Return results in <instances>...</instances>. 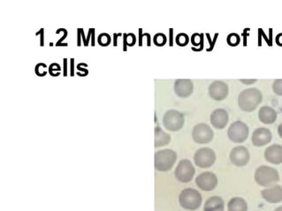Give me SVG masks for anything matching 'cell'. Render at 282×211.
<instances>
[{
	"instance_id": "6da1fadb",
	"label": "cell",
	"mask_w": 282,
	"mask_h": 211,
	"mask_svg": "<svg viewBox=\"0 0 282 211\" xmlns=\"http://www.w3.org/2000/svg\"><path fill=\"white\" fill-rule=\"evenodd\" d=\"M263 100V95L260 89L247 88L240 93L238 96V105L242 111L252 112L255 111Z\"/></svg>"
},
{
	"instance_id": "7a4b0ae2",
	"label": "cell",
	"mask_w": 282,
	"mask_h": 211,
	"mask_svg": "<svg viewBox=\"0 0 282 211\" xmlns=\"http://www.w3.org/2000/svg\"><path fill=\"white\" fill-rule=\"evenodd\" d=\"M201 194L193 188H186L182 190L179 196L180 206L188 211H196L202 204Z\"/></svg>"
},
{
	"instance_id": "3957f363",
	"label": "cell",
	"mask_w": 282,
	"mask_h": 211,
	"mask_svg": "<svg viewBox=\"0 0 282 211\" xmlns=\"http://www.w3.org/2000/svg\"><path fill=\"white\" fill-rule=\"evenodd\" d=\"M177 159V154L172 150H162L155 153L154 166L158 172H168L172 168Z\"/></svg>"
},
{
	"instance_id": "277c9868",
	"label": "cell",
	"mask_w": 282,
	"mask_h": 211,
	"mask_svg": "<svg viewBox=\"0 0 282 211\" xmlns=\"http://www.w3.org/2000/svg\"><path fill=\"white\" fill-rule=\"evenodd\" d=\"M255 181L260 186L270 187L280 181V174L274 168L262 165L256 171Z\"/></svg>"
},
{
	"instance_id": "5b68a950",
	"label": "cell",
	"mask_w": 282,
	"mask_h": 211,
	"mask_svg": "<svg viewBox=\"0 0 282 211\" xmlns=\"http://www.w3.org/2000/svg\"><path fill=\"white\" fill-rule=\"evenodd\" d=\"M184 122L185 119L182 112L176 110H169L164 113L163 124L168 131L177 132L180 130L184 126Z\"/></svg>"
},
{
	"instance_id": "8992f818",
	"label": "cell",
	"mask_w": 282,
	"mask_h": 211,
	"mask_svg": "<svg viewBox=\"0 0 282 211\" xmlns=\"http://www.w3.org/2000/svg\"><path fill=\"white\" fill-rule=\"evenodd\" d=\"M250 129L246 124L242 121H236L231 124L228 130V136L230 141L236 143H242L248 137Z\"/></svg>"
},
{
	"instance_id": "52a82bcc",
	"label": "cell",
	"mask_w": 282,
	"mask_h": 211,
	"mask_svg": "<svg viewBox=\"0 0 282 211\" xmlns=\"http://www.w3.org/2000/svg\"><path fill=\"white\" fill-rule=\"evenodd\" d=\"M194 173H196V170L192 163L188 159H183L182 161H180L179 164L177 165L176 172H174V176H176V180L180 182L188 183L193 180Z\"/></svg>"
},
{
	"instance_id": "ba28073f",
	"label": "cell",
	"mask_w": 282,
	"mask_h": 211,
	"mask_svg": "<svg viewBox=\"0 0 282 211\" xmlns=\"http://www.w3.org/2000/svg\"><path fill=\"white\" fill-rule=\"evenodd\" d=\"M216 158L214 150L210 148H202L194 153V162L196 166L206 169L214 165Z\"/></svg>"
},
{
	"instance_id": "9c48e42d",
	"label": "cell",
	"mask_w": 282,
	"mask_h": 211,
	"mask_svg": "<svg viewBox=\"0 0 282 211\" xmlns=\"http://www.w3.org/2000/svg\"><path fill=\"white\" fill-rule=\"evenodd\" d=\"M214 133L207 124H198L192 131V138L199 144H206L212 141Z\"/></svg>"
},
{
	"instance_id": "30bf717a",
	"label": "cell",
	"mask_w": 282,
	"mask_h": 211,
	"mask_svg": "<svg viewBox=\"0 0 282 211\" xmlns=\"http://www.w3.org/2000/svg\"><path fill=\"white\" fill-rule=\"evenodd\" d=\"M196 184L202 191H212L218 186V178L214 173L206 172L196 177Z\"/></svg>"
},
{
	"instance_id": "8fae6325",
	"label": "cell",
	"mask_w": 282,
	"mask_h": 211,
	"mask_svg": "<svg viewBox=\"0 0 282 211\" xmlns=\"http://www.w3.org/2000/svg\"><path fill=\"white\" fill-rule=\"evenodd\" d=\"M229 158H230V161L232 162V165L238 166V167H242V166L248 165L250 156V152L247 148L239 146L236 147L231 150Z\"/></svg>"
},
{
	"instance_id": "7c38bea8",
	"label": "cell",
	"mask_w": 282,
	"mask_h": 211,
	"mask_svg": "<svg viewBox=\"0 0 282 211\" xmlns=\"http://www.w3.org/2000/svg\"><path fill=\"white\" fill-rule=\"evenodd\" d=\"M228 85L225 81H214L209 87V96L215 101H223L228 96Z\"/></svg>"
},
{
	"instance_id": "4fadbf2b",
	"label": "cell",
	"mask_w": 282,
	"mask_h": 211,
	"mask_svg": "<svg viewBox=\"0 0 282 211\" xmlns=\"http://www.w3.org/2000/svg\"><path fill=\"white\" fill-rule=\"evenodd\" d=\"M174 89L176 95L180 98H187L191 96L194 91V84L188 79H179L176 80L174 86Z\"/></svg>"
},
{
	"instance_id": "5bb4252c",
	"label": "cell",
	"mask_w": 282,
	"mask_h": 211,
	"mask_svg": "<svg viewBox=\"0 0 282 211\" xmlns=\"http://www.w3.org/2000/svg\"><path fill=\"white\" fill-rule=\"evenodd\" d=\"M272 138L271 131L266 127L256 129L252 135V143L256 147H263L270 143Z\"/></svg>"
},
{
	"instance_id": "9a60e30c",
	"label": "cell",
	"mask_w": 282,
	"mask_h": 211,
	"mask_svg": "<svg viewBox=\"0 0 282 211\" xmlns=\"http://www.w3.org/2000/svg\"><path fill=\"white\" fill-rule=\"evenodd\" d=\"M210 123L216 129H224L228 124V112L224 109L215 110L210 117Z\"/></svg>"
},
{
	"instance_id": "2e32d148",
	"label": "cell",
	"mask_w": 282,
	"mask_h": 211,
	"mask_svg": "<svg viewBox=\"0 0 282 211\" xmlns=\"http://www.w3.org/2000/svg\"><path fill=\"white\" fill-rule=\"evenodd\" d=\"M261 195L264 199L270 204H278L282 202V186H274L270 188L261 191Z\"/></svg>"
},
{
	"instance_id": "e0dca14e",
	"label": "cell",
	"mask_w": 282,
	"mask_h": 211,
	"mask_svg": "<svg viewBox=\"0 0 282 211\" xmlns=\"http://www.w3.org/2000/svg\"><path fill=\"white\" fill-rule=\"evenodd\" d=\"M264 158L267 162L272 165L282 164V146L278 144H274L268 147L264 151Z\"/></svg>"
},
{
	"instance_id": "ac0fdd59",
	"label": "cell",
	"mask_w": 282,
	"mask_h": 211,
	"mask_svg": "<svg viewBox=\"0 0 282 211\" xmlns=\"http://www.w3.org/2000/svg\"><path fill=\"white\" fill-rule=\"evenodd\" d=\"M277 112L274 109L270 107V106H263L260 108V112H258V119L262 123L266 125H271L274 123L277 120Z\"/></svg>"
},
{
	"instance_id": "d6986e66",
	"label": "cell",
	"mask_w": 282,
	"mask_h": 211,
	"mask_svg": "<svg viewBox=\"0 0 282 211\" xmlns=\"http://www.w3.org/2000/svg\"><path fill=\"white\" fill-rule=\"evenodd\" d=\"M204 211H224V201L220 196H212L206 201Z\"/></svg>"
},
{
	"instance_id": "ffe728a7",
	"label": "cell",
	"mask_w": 282,
	"mask_h": 211,
	"mask_svg": "<svg viewBox=\"0 0 282 211\" xmlns=\"http://www.w3.org/2000/svg\"><path fill=\"white\" fill-rule=\"evenodd\" d=\"M171 142V136L164 133L160 127H155V148L168 145Z\"/></svg>"
},
{
	"instance_id": "44dd1931",
	"label": "cell",
	"mask_w": 282,
	"mask_h": 211,
	"mask_svg": "<svg viewBox=\"0 0 282 211\" xmlns=\"http://www.w3.org/2000/svg\"><path fill=\"white\" fill-rule=\"evenodd\" d=\"M228 211H248L247 202L240 197H234L229 201Z\"/></svg>"
},
{
	"instance_id": "7402d4cb",
	"label": "cell",
	"mask_w": 282,
	"mask_h": 211,
	"mask_svg": "<svg viewBox=\"0 0 282 211\" xmlns=\"http://www.w3.org/2000/svg\"><path fill=\"white\" fill-rule=\"evenodd\" d=\"M123 44H124V49L123 50L126 51V46H130L132 47L136 44V35L132 34V33H130V34H124L123 35Z\"/></svg>"
},
{
	"instance_id": "603a6c76",
	"label": "cell",
	"mask_w": 282,
	"mask_h": 211,
	"mask_svg": "<svg viewBox=\"0 0 282 211\" xmlns=\"http://www.w3.org/2000/svg\"><path fill=\"white\" fill-rule=\"evenodd\" d=\"M112 37L107 33H102L98 37V42L100 46L107 47L111 44Z\"/></svg>"
},
{
	"instance_id": "cb8c5ba5",
	"label": "cell",
	"mask_w": 282,
	"mask_h": 211,
	"mask_svg": "<svg viewBox=\"0 0 282 211\" xmlns=\"http://www.w3.org/2000/svg\"><path fill=\"white\" fill-rule=\"evenodd\" d=\"M166 42H168V38H166V36L163 33H158L153 37V42L156 46H164Z\"/></svg>"
},
{
	"instance_id": "d4e9b609",
	"label": "cell",
	"mask_w": 282,
	"mask_h": 211,
	"mask_svg": "<svg viewBox=\"0 0 282 211\" xmlns=\"http://www.w3.org/2000/svg\"><path fill=\"white\" fill-rule=\"evenodd\" d=\"M176 42L179 46H187L188 42H190V37L185 33H180L176 35Z\"/></svg>"
},
{
	"instance_id": "484cf974",
	"label": "cell",
	"mask_w": 282,
	"mask_h": 211,
	"mask_svg": "<svg viewBox=\"0 0 282 211\" xmlns=\"http://www.w3.org/2000/svg\"><path fill=\"white\" fill-rule=\"evenodd\" d=\"M226 42L228 43L230 46L236 47L240 43V38L239 35L236 34V33H232L228 36L226 38Z\"/></svg>"
},
{
	"instance_id": "4316f807",
	"label": "cell",
	"mask_w": 282,
	"mask_h": 211,
	"mask_svg": "<svg viewBox=\"0 0 282 211\" xmlns=\"http://www.w3.org/2000/svg\"><path fill=\"white\" fill-rule=\"evenodd\" d=\"M202 42H204V37H202V35H200V34H193L192 37H191V42L194 46H200L201 49L202 48Z\"/></svg>"
},
{
	"instance_id": "83f0119b",
	"label": "cell",
	"mask_w": 282,
	"mask_h": 211,
	"mask_svg": "<svg viewBox=\"0 0 282 211\" xmlns=\"http://www.w3.org/2000/svg\"><path fill=\"white\" fill-rule=\"evenodd\" d=\"M272 90L277 96H282V79L275 80L272 84Z\"/></svg>"
},
{
	"instance_id": "f1b7e54d",
	"label": "cell",
	"mask_w": 282,
	"mask_h": 211,
	"mask_svg": "<svg viewBox=\"0 0 282 211\" xmlns=\"http://www.w3.org/2000/svg\"><path fill=\"white\" fill-rule=\"evenodd\" d=\"M56 71H57L58 73H60V65L57 64V63H52V64L50 65V66H49V71H48V73H50V75L52 76L54 73V72H56Z\"/></svg>"
},
{
	"instance_id": "f546056e",
	"label": "cell",
	"mask_w": 282,
	"mask_h": 211,
	"mask_svg": "<svg viewBox=\"0 0 282 211\" xmlns=\"http://www.w3.org/2000/svg\"><path fill=\"white\" fill-rule=\"evenodd\" d=\"M44 29L41 28L38 32L36 33V35H40V46L42 47L44 45Z\"/></svg>"
},
{
	"instance_id": "4dcf8cb0",
	"label": "cell",
	"mask_w": 282,
	"mask_h": 211,
	"mask_svg": "<svg viewBox=\"0 0 282 211\" xmlns=\"http://www.w3.org/2000/svg\"><path fill=\"white\" fill-rule=\"evenodd\" d=\"M63 75L68 76V58L63 59Z\"/></svg>"
},
{
	"instance_id": "1f68e13d",
	"label": "cell",
	"mask_w": 282,
	"mask_h": 211,
	"mask_svg": "<svg viewBox=\"0 0 282 211\" xmlns=\"http://www.w3.org/2000/svg\"><path fill=\"white\" fill-rule=\"evenodd\" d=\"M70 75H74V58L70 59Z\"/></svg>"
},
{
	"instance_id": "d6a6232c",
	"label": "cell",
	"mask_w": 282,
	"mask_h": 211,
	"mask_svg": "<svg viewBox=\"0 0 282 211\" xmlns=\"http://www.w3.org/2000/svg\"><path fill=\"white\" fill-rule=\"evenodd\" d=\"M256 81L258 80H256V79H253V80H240V82L245 85L254 84L255 82H256Z\"/></svg>"
},
{
	"instance_id": "836d02e7",
	"label": "cell",
	"mask_w": 282,
	"mask_h": 211,
	"mask_svg": "<svg viewBox=\"0 0 282 211\" xmlns=\"http://www.w3.org/2000/svg\"><path fill=\"white\" fill-rule=\"evenodd\" d=\"M80 37H82V34H80V28H79L78 31H77V45L78 46L82 45V39H80Z\"/></svg>"
},
{
	"instance_id": "e575fe53",
	"label": "cell",
	"mask_w": 282,
	"mask_h": 211,
	"mask_svg": "<svg viewBox=\"0 0 282 211\" xmlns=\"http://www.w3.org/2000/svg\"><path fill=\"white\" fill-rule=\"evenodd\" d=\"M276 43L278 44V46H282V33L278 34L276 36Z\"/></svg>"
},
{
	"instance_id": "d590c367",
	"label": "cell",
	"mask_w": 282,
	"mask_h": 211,
	"mask_svg": "<svg viewBox=\"0 0 282 211\" xmlns=\"http://www.w3.org/2000/svg\"><path fill=\"white\" fill-rule=\"evenodd\" d=\"M122 34H114V46L116 47L118 45V37H120Z\"/></svg>"
},
{
	"instance_id": "8d00e7d4",
	"label": "cell",
	"mask_w": 282,
	"mask_h": 211,
	"mask_svg": "<svg viewBox=\"0 0 282 211\" xmlns=\"http://www.w3.org/2000/svg\"><path fill=\"white\" fill-rule=\"evenodd\" d=\"M80 34H82V42H84V46H88V45H87V38L85 37L84 30L82 28H80Z\"/></svg>"
},
{
	"instance_id": "74e56055",
	"label": "cell",
	"mask_w": 282,
	"mask_h": 211,
	"mask_svg": "<svg viewBox=\"0 0 282 211\" xmlns=\"http://www.w3.org/2000/svg\"><path fill=\"white\" fill-rule=\"evenodd\" d=\"M95 29L92 28V46H95Z\"/></svg>"
},
{
	"instance_id": "f35d334b",
	"label": "cell",
	"mask_w": 282,
	"mask_h": 211,
	"mask_svg": "<svg viewBox=\"0 0 282 211\" xmlns=\"http://www.w3.org/2000/svg\"><path fill=\"white\" fill-rule=\"evenodd\" d=\"M92 28L88 29V36H87V45L88 46L90 42V37H92Z\"/></svg>"
},
{
	"instance_id": "ab89813d",
	"label": "cell",
	"mask_w": 282,
	"mask_h": 211,
	"mask_svg": "<svg viewBox=\"0 0 282 211\" xmlns=\"http://www.w3.org/2000/svg\"><path fill=\"white\" fill-rule=\"evenodd\" d=\"M278 134L280 135V137L282 139V123L278 126Z\"/></svg>"
},
{
	"instance_id": "60d3db41",
	"label": "cell",
	"mask_w": 282,
	"mask_h": 211,
	"mask_svg": "<svg viewBox=\"0 0 282 211\" xmlns=\"http://www.w3.org/2000/svg\"><path fill=\"white\" fill-rule=\"evenodd\" d=\"M77 69L80 70V72H85V73H88V70L82 69V68H80V66L79 65H77Z\"/></svg>"
},
{
	"instance_id": "b9f144b4",
	"label": "cell",
	"mask_w": 282,
	"mask_h": 211,
	"mask_svg": "<svg viewBox=\"0 0 282 211\" xmlns=\"http://www.w3.org/2000/svg\"><path fill=\"white\" fill-rule=\"evenodd\" d=\"M274 211H282V206L277 208V209H276Z\"/></svg>"
}]
</instances>
